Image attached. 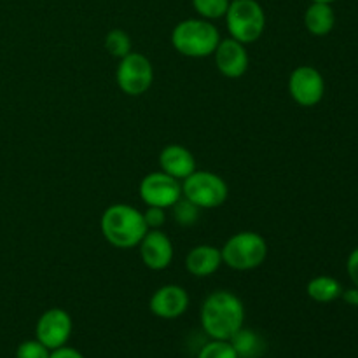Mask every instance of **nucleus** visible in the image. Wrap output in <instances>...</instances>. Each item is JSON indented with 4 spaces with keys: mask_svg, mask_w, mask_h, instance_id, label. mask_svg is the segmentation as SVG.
<instances>
[{
    "mask_svg": "<svg viewBox=\"0 0 358 358\" xmlns=\"http://www.w3.org/2000/svg\"><path fill=\"white\" fill-rule=\"evenodd\" d=\"M289 93L301 107H315L325 94V80L313 66H297L289 77Z\"/></svg>",
    "mask_w": 358,
    "mask_h": 358,
    "instance_id": "nucleus-9",
    "label": "nucleus"
},
{
    "mask_svg": "<svg viewBox=\"0 0 358 358\" xmlns=\"http://www.w3.org/2000/svg\"><path fill=\"white\" fill-rule=\"evenodd\" d=\"M182 196L201 210L219 208L229 196L226 180L212 171H192L182 184Z\"/></svg>",
    "mask_w": 358,
    "mask_h": 358,
    "instance_id": "nucleus-6",
    "label": "nucleus"
},
{
    "mask_svg": "<svg viewBox=\"0 0 358 358\" xmlns=\"http://www.w3.org/2000/svg\"><path fill=\"white\" fill-rule=\"evenodd\" d=\"M115 80L122 93H126L128 96H140L152 86V63L147 56L131 51L124 58L119 59Z\"/></svg>",
    "mask_w": 358,
    "mask_h": 358,
    "instance_id": "nucleus-7",
    "label": "nucleus"
},
{
    "mask_svg": "<svg viewBox=\"0 0 358 358\" xmlns=\"http://www.w3.org/2000/svg\"><path fill=\"white\" fill-rule=\"evenodd\" d=\"M105 48H107V51L110 52L112 56L121 59L131 52V38H129V35L126 34L124 30L115 28V30L108 31L107 37H105Z\"/></svg>",
    "mask_w": 358,
    "mask_h": 358,
    "instance_id": "nucleus-20",
    "label": "nucleus"
},
{
    "mask_svg": "<svg viewBox=\"0 0 358 358\" xmlns=\"http://www.w3.org/2000/svg\"><path fill=\"white\" fill-rule=\"evenodd\" d=\"M231 0H192V7L203 20H219L226 16Z\"/></svg>",
    "mask_w": 358,
    "mask_h": 358,
    "instance_id": "nucleus-21",
    "label": "nucleus"
},
{
    "mask_svg": "<svg viewBox=\"0 0 358 358\" xmlns=\"http://www.w3.org/2000/svg\"><path fill=\"white\" fill-rule=\"evenodd\" d=\"M341 297L345 299L346 304H350V306H355L358 308V289H350V290H345V292L341 294Z\"/></svg>",
    "mask_w": 358,
    "mask_h": 358,
    "instance_id": "nucleus-27",
    "label": "nucleus"
},
{
    "mask_svg": "<svg viewBox=\"0 0 358 358\" xmlns=\"http://www.w3.org/2000/svg\"><path fill=\"white\" fill-rule=\"evenodd\" d=\"M49 355L51 350L45 348L38 339L21 343L16 352V358H49Z\"/></svg>",
    "mask_w": 358,
    "mask_h": 358,
    "instance_id": "nucleus-23",
    "label": "nucleus"
},
{
    "mask_svg": "<svg viewBox=\"0 0 358 358\" xmlns=\"http://www.w3.org/2000/svg\"><path fill=\"white\" fill-rule=\"evenodd\" d=\"M159 166L170 177L184 180L192 171H196V159L189 149L178 143L166 145L159 154Z\"/></svg>",
    "mask_w": 358,
    "mask_h": 358,
    "instance_id": "nucleus-14",
    "label": "nucleus"
},
{
    "mask_svg": "<svg viewBox=\"0 0 358 358\" xmlns=\"http://www.w3.org/2000/svg\"><path fill=\"white\" fill-rule=\"evenodd\" d=\"M140 198L147 206L171 208L182 198V184L164 171H152L140 182Z\"/></svg>",
    "mask_w": 358,
    "mask_h": 358,
    "instance_id": "nucleus-8",
    "label": "nucleus"
},
{
    "mask_svg": "<svg viewBox=\"0 0 358 358\" xmlns=\"http://www.w3.org/2000/svg\"><path fill=\"white\" fill-rule=\"evenodd\" d=\"M229 343L238 358H261L266 352V341L252 329L241 327Z\"/></svg>",
    "mask_w": 358,
    "mask_h": 358,
    "instance_id": "nucleus-17",
    "label": "nucleus"
},
{
    "mask_svg": "<svg viewBox=\"0 0 358 358\" xmlns=\"http://www.w3.org/2000/svg\"><path fill=\"white\" fill-rule=\"evenodd\" d=\"M149 308L156 317L173 320L182 317L189 308V294L180 285L159 287L149 301Z\"/></svg>",
    "mask_w": 358,
    "mask_h": 358,
    "instance_id": "nucleus-12",
    "label": "nucleus"
},
{
    "mask_svg": "<svg viewBox=\"0 0 358 358\" xmlns=\"http://www.w3.org/2000/svg\"><path fill=\"white\" fill-rule=\"evenodd\" d=\"M37 339L52 352L66 345L72 334V318L65 310L52 308L48 310L37 322Z\"/></svg>",
    "mask_w": 358,
    "mask_h": 358,
    "instance_id": "nucleus-10",
    "label": "nucleus"
},
{
    "mask_svg": "<svg viewBox=\"0 0 358 358\" xmlns=\"http://www.w3.org/2000/svg\"><path fill=\"white\" fill-rule=\"evenodd\" d=\"M245 322V306L236 294L215 290L201 306V325L206 336L219 341H229Z\"/></svg>",
    "mask_w": 358,
    "mask_h": 358,
    "instance_id": "nucleus-1",
    "label": "nucleus"
},
{
    "mask_svg": "<svg viewBox=\"0 0 358 358\" xmlns=\"http://www.w3.org/2000/svg\"><path fill=\"white\" fill-rule=\"evenodd\" d=\"M336 24V14L331 3L313 2L304 13V27L315 37H324L331 34Z\"/></svg>",
    "mask_w": 358,
    "mask_h": 358,
    "instance_id": "nucleus-16",
    "label": "nucleus"
},
{
    "mask_svg": "<svg viewBox=\"0 0 358 358\" xmlns=\"http://www.w3.org/2000/svg\"><path fill=\"white\" fill-rule=\"evenodd\" d=\"M346 269H348V275L352 278V282L355 283L358 289V247L350 254L348 262H346Z\"/></svg>",
    "mask_w": 358,
    "mask_h": 358,
    "instance_id": "nucleus-25",
    "label": "nucleus"
},
{
    "mask_svg": "<svg viewBox=\"0 0 358 358\" xmlns=\"http://www.w3.org/2000/svg\"><path fill=\"white\" fill-rule=\"evenodd\" d=\"M222 264L220 248L213 247V245H198L192 250H189L187 257H185V269L196 278L212 276L213 273L219 271Z\"/></svg>",
    "mask_w": 358,
    "mask_h": 358,
    "instance_id": "nucleus-15",
    "label": "nucleus"
},
{
    "mask_svg": "<svg viewBox=\"0 0 358 358\" xmlns=\"http://www.w3.org/2000/svg\"><path fill=\"white\" fill-rule=\"evenodd\" d=\"M49 358H84L77 350L66 348V346H62L58 350H52V353Z\"/></svg>",
    "mask_w": 358,
    "mask_h": 358,
    "instance_id": "nucleus-26",
    "label": "nucleus"
},
{
    "mask_svg": "<svg viewBox=\"0 0 358 358\" xmlns=\"http://www.w3.org/2000/svg\"><path fill=\"white\" fill-rule=\"evenodd\" d=\"M171 215H173V220L178 226L191 227L194 226V224H198L199 217H201V208L182 196V198L171 206Z\"/></svg>",
    "mask_w": 358,
    "mask_h": 358,
    "instance_id": "nucleus-19",
    "label": "nucleus"
},
{
    "mask_svg": "<svg viewBox=\"0 0 358 358\" xmlns=\"http://www.w3.org/2000/svg\"><path fill=\"white\" fill-rule=\"evenodd\" d=\"M222 262L236 271H250L264 264L268 257V243L254 231H241L234 234L220 248Z\"/></svg>",
    "mask_w": 358,
    "mask_h": 358,
    "instance_id": "nucleus-4",
    "label": "nucleus"
},
{
    "mask_svg": "<svg viewBox=\"0 0 358 358\" xmlns=\"http://www.w3.org/2000/svg\"><path fill=\"white\" fill-rule=\"evenodd\" d=\"M224 17L231 38L241 44L257 42L264 34L266 14L257 0H233Z\"/></svg>",
    "mask_w": 358,
    "mask_h": 358,
    "instance_id": "nucleus-5",
    "label": "nucleus"
},
{
    "mask_svg": "<svg viewBox=\"0 0 358 358\" xmlns=\"http://www.w3.org/2000/svg\"><path fill=\"white\" fill-rule=\"evenodd\" d=\"M306 292L317 303H332L341 297L343 287L338 280L331 278V276H317V278L310 280Z\"/></svg>",
    "mask_w": 358,
    "mask_h": 358,
    "instance_id": "nucleus-18",
    "label": "nucleus"
},
{
    "mask_svg": "<svg viewBox=\"0 0 358 358\" xmlns=\"http://www.w3.org/2000/svg\"><path fill=\"white\" fill-rule=\"evenodd\" d=\"M143 219H145L149 229H161L166 222V212L159 206H147V210L143 212Z\"/></svg>",
    "mask_w": 358,
    "mask_h": 358,
    "instance_id": "nucleus-24",
    "label": "nucleus"
},
{
    "mask_svg": "<svg viewBox=\"0 0 358 358\" xmlns=\"http://www.w3.org/2000/svg\"><path fill=\"white\" fill-rule=\"evenodd\" d=\"M142 262L152 271H163L173 261V243L159 229H149L138 243Z\"/></svg>",
    "mask_w": 358,
    "mask_h": 358,
    "instance_id": "nucleus-11",
    "label": "nucleus"
},
{
    "mask_svg": "<svg viewBox=\"0 0 358 358\" xmlns=\"http://www.w3.org/2000/svg\"><path fill=\"white\" fill-rule=\"evenodd\" d=\"M100 229L112 247L128 250V248L138 247L149 227L143 219V212L126 203H117V205L108 206L103 212Z\"/></svg>",
    "mask_w": 358,
    "mask_h": 358,
    "instance_id": "nucleus-2",
    "label": "nucleus"
},
{
    "mask_svg": "<svg viewBox=\"0 0 358 358\" xmlns=\"http://www.w3.org/2000/svg\"><path fill=\"white\" fill-rule=\"evenodd\" d=\"M198 358H238V355L229 341L213 339L212 343L203 346L201 352L198 353Z\"/></svg>",
    "mask_w": 358,
    "mask_h": 358,
    "instance_id": "nucleus-22",
    "label": "nucleus"
},
{
    "mask_svg": "<svg viewBox=\"0 0 358 358\" xmlns=\"http://www.w3.org/2000/svg\"><path fill=\"white\" fill-rule=\"evenodd\" d=\"M311 2H322V3H332V2H336V0H311Z\"/></svg>",
    "mask_w": 358,
    "mask_h": 358,
    "instance_id": "nucleus-28",
    "label": "nucleus"
},
{
    "mask_svg": "<svg viewBox=\"0 0 358 358\" xmlns=\"http://www.w3.org/2000/svg\"><path fill=\"white\" fill-rule=\"evenodd\" d=\"M215 65L227 79H240L248 70V52L245 44L236 38H224L219 42L215 52Z\"/></svg>",
    "mask_w": 358,
    "mask_h": 358,
    "instance_id": "nucleus-13",
    "label": "nucleus"
},
{
    "mask_svg": "<svg viewBox=\"0 0 358 358\" xmlns=\"http://www.w3.org/2000/svg\"><path fill=\"white\" fill-rule=\"evenodd\" d=\"M220 34L208 20H184L171 31V44L175 51L187 58H206L215 52Z\"/></svg>",
    "mask_w": 358,
    "mask_h": 358,
    "instance_id": "nucleus-3",
    "label": "nucleus"
}]
</instances>
